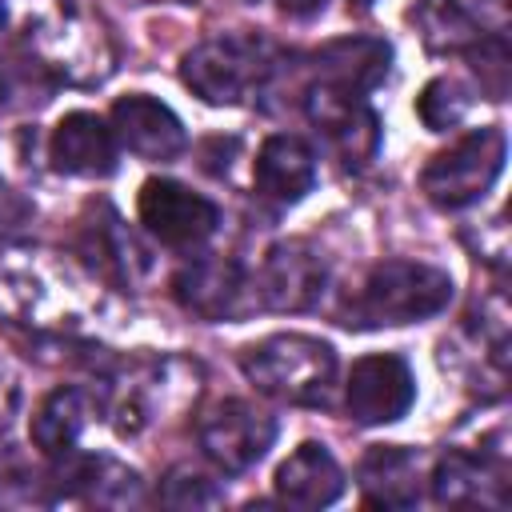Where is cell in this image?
Masks as SVG:
<instances>
[{
  "mask_svg": "<svg viewBox=\"0 0 512 512\" xmlns=\"http://www.w3.org/2000/svg\"><path fill=\"white\" fill-rule=\"evenodd\" d=\"M88 420V400L80 388H56L32 416V440L40 452L60 456L76 444V436L84 432Z\"/></svg>",
  "mask_w": 512,
  "mask_h": 512,
  "instance_id": "ac0fdd59",
  "label": "cell"
},
{
  "mask_svg": "<svg viewBox=\"0 0 512 512\" xmlns=\"http://www.w3.org/2000/svg\"><path fill=\"white\" fill-rule=\"evenodd\" d=\"M52 76L28 56H0V104H44Z\"/></svg>",
  "mask_w": 512,
  "mask_h": 512,
  "instance_id": "44dd1931",
  "label": "cell"
},
{
  "mask_svg": "<svg viewBox=\"0 0 512 512\" xmlns=\"http://www.w3.org/2000/svg\"><path fill=\"white\" fill-rule=\"evenodd\" d=\"M52 164L68 176H112L116 132L92 112H72L52 132Z\"/></svg>",
  "mask_w": 512,
  "mask_h": 512,
  "instance_id": "8fae6325",
  "label": "cell"
},
{
  "mask_svg": "<svg viewBox=\"0 0 512 512\" xmlns=\"http://www.w3.org/2000/svg\"><path fill=\"white\" fill-rule=\"evenodd\" d=\"M452 300L448 272L416 260H384L368 272L364 288L348 304V320L356 328H384V324H412L436 316Z\"/></svg>",
  "mask_w": 512,
  "mask_h": 512,
  "instance_id": "7a4b0ae2",
  "label": "cell"
},
{
  "mask_svg": "<svg viewBox=\"0 0 512 512\" xmlns=\"http://www.w3.org/2000/svg\"><path fill=\"white\" fill-rule=\"evenodd\" d=\"M504 156H508L504 132L500 128H476V132L460 136L448 152H440L424 168L420 188L440 208H468L480 196H488V188L504 172Z\"/></svg>",
  "mask_w": 512,
  "mask_h": 512,
  "instance_id": "3957f363",
  "label": "cell"
},
{
  "mask_svg": "<svg viewBox=\"0 0 512 512\" xmlns=\"http://www.w3.org/2000/svg\"><path fill=\"white\" fill-rule=\"evenodd\" d=\"M412 400H416V384L400 356L376 352L352 364L348 412L356 424H392L412 408Z\"/></svg>",
  "mask_w": 512,
  "mask_h": 512,
  "instance_id": "52a82bcc",
  "label": "cell"
},
{
  "mask_svg": "<svg viewBox=\"0 0 512 512\" xmlns=\"http://www.w3.org/2000/svg\"><path fill=\"white\" fill-rule=\"evenodd\" d=\"M412 20L432 52H460L476 44V24L460 0H416Z\"/></svg>",
  "mask_w": 512,
  "mask_h": 512,
  "instance_id": "d6986e66",
  "label": "cell"
},
{
  "mask_svg": "<svg viewBox=\"0 0 512 512\" xmlns=\"http://www.w3.org/2000/svg\"><path fill=\"white\" fill-rule=\"evenodd\" d=\"M480 72V84L488 88L492 100H504L508 92V44L504 36H476V44L468 48Z\"/></svg>",
  "mask_w": 512,
  "mask_h": 512,
  "instance_id": "603a6c76",
  "label": "cell"
},
{
  "mask_svg": "<svg viewBox=\"0 0 512 512\" xmlns=\"http://www.w3.org/2000/svg\"><path fill=\"white\" fill-rule=\"evenodd\" d=\"M440 504H504V480L468 452H448L432 472Z\"/></svg>",
  "mask_w": 512,
  "mask_h": 512,
  "instance_id": "e0dca14e",
  "label": "cell"
},
{
  "mask_svg": "<svg viewBox=\"0 0 512 512\" xmlns=\"http://www.w3.org/2000/svg\"><path fill=\"white\" fill-rule=\"evenodd\" d=\"M112 132L116 140L144 156V160H172L184 152L188 136L184 124L176 120V112L152 96H124L112 104Z\"/></svg>",
  "mask_w": 512,
  "mask_h": 512,
  "instance_id": "9c48e42d",
  "label": "cell"
},
{
  "mask_svg": "<svg viewBox=\"0 0 512 512\" xmlns=\"http://www.w3.org/2000/svg\"><path fill=\"white\" fill-rule=\"evenodd\" d=\"M468 104H472L468 88H464L460 80H452V76H440V80H432V84L420 92L416 112H420V120H424L432 132H444V128H456V124L464 120Z\"/></svg>",
  "mask_w": 512,
  "mask_h": 512,
  "instance_id": "ffe728a7",
  "label": "cell"
},
{
  "mask_svg": "<svg viewBox=\"0 0 512 512\" xmlns=\"http://www.w3.org/2000/svg\"><path fill=\"white\" fill-rule=\"evenodd\" d=\"M416 476H420V460L404 444H376L360 460L364 500L380 504V508H412L416 496H420Z\"/></svg>",
  "mask_w": 512,
  "mask_h": 512,
  "instance_id": "9a60e30c",
  "label": "cell"
},
{
  "mask_svg": "<svg viewBox=\"0 0 512 512\" xmlns=\"http://www.w3.org/2000/svg\"><path fill=\"white\" fill-rule=\"evenodd\" d=\"M324 4H328V0H280V8H284L288 16H296V20H308V16H316Z\"/></svg>",
  "mask_w": 512,
  "mask_h": 512,
  "instance_id": "cb8c5ba5",
  "label": "cell"
},
{
  "mask_svg": "<svg viewBox=\"0 0 512 512\" xmlns=\"http://www.w3.org/2000/svg\"><path fill=\"white\" fill-rule=\"evenodd\" d=\"M356 4H360V8H372V4H376V0H356Z\"/></svg>",
  "mask_w": 512,
  "mask_h": 512,
  "instance_id": "d4e9b609",
  "label": "cell"
},
{
  "mask_svg": "<svg viewBox=\"0 0 512 512\" xmlns=\"http://www.w3.org/2000/svg\"><path fill=\"white\" fill-rule=\"evenodd\" d=\"M244 376L276 400L320 408L336 380V352L316 336L280 332L244 352Z\"/></svg>",
  "mask_w": 512,
  "mask_h": 512,
  "instance_id": "6da1fadb",
  "label": "cell"
},
{
  "mask_svg": "<svg viewBox=\"0 0 512 512\" xmlns=\"http://www.w3.org/2000/svg\"><path fill=\"white\" fill-rule=\"evenodd\" d=\"M172 288H176V300L188 312H196L204 320H220L236 304L240 268L232 260H224V256H200V260H192V264L180 268V276H176Z\"/></svg>",
  "mask_w": 512,
  "mask_h": 512,
  "instance_id": "2e32d148",
  "label": "cell"
},
{
  "mask_svg": "<svg viewBox=\"0 0 512 512\" xmlns=\"http://www.w3.org/2000/svg\"><path fill=\"white\" fill-rule=\"evenodd\" d=\"M256 188L276 204H296L316 184V156L296 136H268L256 152Z\"/></svg>",
  "mask_w": 512,
  "mask_h": 512,
  "instance_id": "4fadbf2b",
  "label": "cell"
},
{
  "mask_svg": "<svg viewBox=\"0 0 512 512\" xmlns=\"http://www.w3.org/2000/svg\"><path fill=\"white\" fill-rule=\"evenodd\" d=\"M260 284H264L260 292H264L268 308H276V312H304L324 292V264H320V256L308 244L284 240V244H276L268 252Z\"/></svg>",
  "mask_w": 512,
  "mask_h": 512,
  "instance_id": "30bf717a",
  "label": "cell"
},
{
  "mask_svg": "<svg viewBox=\"0 0 512 512\" xmlns=\"http://www.w3.org/2000/svg\"><path fill=\"white\" fill-rule=\"evenodd\" d=\"M140 224L168 248H200L216 232L220 208L176 180H148L140 188Z\"/></svg>",
  "mask_w": 512,
  "mask_h": 512,
  "instance_id": "5b68a950",
  "label": "cell"
},
{
  "mask_svg": "<svg viewBox=\"0 0 512 512\" xmlns=\"http://www.w3.org/2000/svg\"><path fill=\"white\" fill-rule=\"evenodd\" d=\"M160 500L168 508H212V504L224 500V492L208 476H200L192 468H172L164 476V484H160Z\"/></svg>",
  "mask_w": 512,
  "mask_h": 512,
  "instance_id": "7402d4cb",
  "label": "cell"
},
{
  "mask_svg": "<svg viewBox=\"0 0 512 512\" xmlns=\"http://www.w3.org/2000/svg\"><path fill=\"white\" fill-rule=\"evenodd\" d=\"M196 436H200L204 456H208L216 468H224V472H244V468H252V464L272 448V440H276V420L264 416L260 408L244 404V400H224V404H216V408L200 420Z\"/></svg>",
  "mask_w": 512,
  "mask_h": 512,
  "instance_id": "8992f818",
  "label": "cell"
},
{
  "mask_svg": "<svg viewBox=\"0 0 512 512\" xmlns=\"http://www.w3.org/2000/svg\"><path fill=\"white\" fill-rule=\"evenodd\" d=\"M0 20H4V8H0Z\"/></svg>",
  "mask_w": 512,
  "mask_h": 512,
  "instance_id": "484cf974",
  "label": "cell"
},
{
  "mask_svg": "<svg viewBox=\"0 0 512 512\" xmlns=\"http://www.w3.org/2000/svg\"><path fill=\"white\" fill-rule=\"evenodd\" d=\"M344 492V472L320 444H300L276 468V496L296 508H324Z\"/></svg>",
  "mask_w": 512,
  "mask_h": 512,
  "instance_id": "5bb4252c",
  "label": "cell"
},
{
  "mask_svg": "<svg viewBox=\"0 0 512 512\" xmlns=\"http://www.w3.org/2000/svg\"><path fill=\"white\" fill-rule=\"evenodd\" d=\"M388 60H392V48L384 40H376V36H344V40H332V44H324L316 52V72H320L324 88L360 96L388 72Z\"/></svg>",
  "mask_w": 512,
  "mask_h": 512,
  "instance_id": "7c38bea8",
  "label": "cell"
},
{
  "mask_svg": "<svg viewBox=\"0 0 512 512\" xmlns=\"http://www.w3.org/2000/svg\"><path fill=\"white\" fill-rule=\"evenodd\" d=\"M308 116L324 132L332 152L344 160V168H364L376 156L380 124H376V112L368 104H360V96H348V92H336V88L320 84L308 96Z\"/></svg>",
  "mask_w": 512,
  "mask_h": 512,
  "instance_id": "ba28073f",
  "label": "cell"
},
{
  "mask_svg": "<svg viewBox=\"0 0 512 512\" xmlns=\"http://www.w3.org/2000/svg\"><path fill=\"white\" fill-rule=\"evenodd\" d=\"M272 72L264 40L220 36L184 56V84L208 104H240Z\"/></svg>",
  "mask_w": 512,
  "mask_h": 512,
  "instance_id": "277c9868",
  "label": "cell"
}]
</instances>
